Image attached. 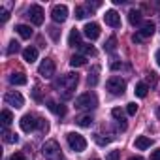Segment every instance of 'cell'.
<instances>
[{
	"label": "cell",
	"instance_id": "cell-28",
	"mask_svg": "<svg viewBox=\"0 0 160 160\" xmlns=\"http://www.w3.org/2000/svg\"><path fill=\"white\" fill-rule=\"evenodd\" d=\"M21 51V45H19V42H10V45H8V49H6V53L8 55H13V53H19Z\"/></svg>",
	"mask_w": 160,
	"mask_h": 160
},
{
	"label": "cell",
	"instance_id": "cell-1",
	"mask_svg": "<svg viewBox=\"0 0 160 160\" xmlns=\"http://www.w3.org/2000/svg\"><path fill=\"white\" fill-rule=\"evenodd\" d=\"M79 77L77 73H64L55 81V89L58 91V94L62 96V100H70L72 98V91L77 87Z\"/></svg>",
	"mask_w": 160,
	"mask_h": 160
},
{
	"label": "cell",
	"instance_id": "cell-15",
	"mask_svg": "<svg viewBox=\"0 0 160 160\" xmlns=\"http://www.w3.org/2000/svg\"><path fill=\"white\" fill-rule=\"evenodd\" d=\"M139 34H141V38H149V36H152V34H154V23H152V21H143Z\"/></svg>",
	"mask_w": 160,
	"mask_h": 160
},
{
	"label": "cell",
	"instance_id": "cell-12",
	"mask_svg": "<svg viewBox=\"0 0 160 160\" xmlns=\"http://www.w3.org/2000/svg\"><path fill=\"white\" fill-rule=\"evenodd\" d=\"M83 34L89 38V40H96L100 36V25L98 23H87L85 28H83Z\"/></svg>",
	"mask_w": 160,
	"mask_h": 160
},
{
	"label": "cell",
	"instance_id": "cell-2",
	"mask_svg": "<svg viewBox=\"0 0 160 160\" xmlns=\"http://www.w3.org/2000/svg\"><path fill=\"white\" fill-rule=\"evenodd\" d=\"M42 154L47 158V160H62V152H60V145L57 139H49L43 143L42 147Z\"/></svg>",
	"mask_w": 160,
	"mask_h": 160
},
{
	"label": "cell",
	"instance_id": "cell-37",
	"mask_svg": "<svg viewBox=\"0 0 160 160\" xmlns=\"http://www.w3.org/2000/svg\"><path fill=\"white\" fill-rule=\"evenodd\" d=\"M38 128H40L42 132H47V130H49V124H47L43 119H40V122H38Z\"/></svg>",
	"mask_w": 160,
	"mask_h": 160
},
{
	"label": "cell",
	"instance_id": "cell-4",
	"mask_svg": "<svg viewBox=\"0 0 160 160\" xmlns=\"http://www.w3.org/2000/svg\"><path fill=\"white\" fill-rule=\"evenodd\" d=\"M66 141H68L70 149H72V151H75V152H83V151L87 149V139H85L81 134L70 132V134L66 136Z\"/></svg>",
	"mask_w": 160,
	"mask_h": 160
},
{
	"label": "cell",
	"instance_id": "cell-10",
	"mask_svg": "<svg viewBox=\"0 0 160 160\" xmlns=\"http://www.w3.org/2000/svg\"><path fill=\"white\" fill-rule=\"evenodd\" d=\"M51 19H53L55 23H64V21L68 19V8H66L64 4L55 6V8L51 10Z\"/></svg>",
	"mask_w": 160,
	"mask_h": 160
},
{
	"label": "cell",
	"instance_id": "cell-18",
	"mask_svg": "<svg viewBox=\"0 0 160 160\" xmlns=\"http://www.w3.org/2000/svg\"><path fill=\"white\" fill-rule=\"evenodd\" d=\"M47 108H49V111H53V113H55V115H58V117H64V115H66V108H64L62 104L47 102Z\"/></svg>",
	"mask_w": 160,
	"mask_h": 160
},
{
	"label": "cell",
	"instance_id": "cell-42",
	"mask_svg": "<svg viewBox=\"0 0 160 160\" xmlns=\"http://www.w3.org/2000/svg\"><path fill=\"white\" fill-rule=\"evenodd\" d=\"M156 62H158V66H160V49L156 51Z\"/></svg>",
	"mask_w": 160,
	"mask_h": 160
},
{
	"label": "cell",
	"instance_id": "cell-26",
	"mask_svg": "<svg viewBox=\"0 0 160 160\" xmlns=\"http://www.w3.org/2000/svg\"><path fill=\"white\" fill-rule=\"evenodd\" d=\"M104 49H106L108 53H115V51H117V38H115V36H111V38H108V42H106V45H104Z\"/></svg>",
	"mask_w": 160,
	"mask_h": 160
},
{
	"label": "cell",
	"instance_id": "cell-9",
	"mask_svg": "<svg viewBox=\"0 0 160 160\" xmlns=\"http://www.w3.org/2000/svg\"><path fill=\"white\" fill-rule=\"evenodd\" d=\"M38 122H40V119H36L32 113H27V115H23V117H21L19 126H21V130H23V132H32V130H36V128H38Z\"/></svg>",
	"mask_w": 160,
	"mask_h": 160
},
{
	"label": "cell",
	"instance_id": "cell-3",
	"mask_svg": "<svg viewBox=\"0 0 160 160\" xmlns=\"http://www.w3.org/2000/svg\"><path fill=\"white\" fill-rule=\"evenodd\" d=\"M98 106V98L92 92H83L81 96L75 98V108L77 109H94Z\"/></svg>",
	"mask_w": 160,
	"mask_h": 160
},
{
	"label": "cell",
	"instance_id": "cell-7",
	"mask_svg": "<svg viewBox=\"0 0 160 160\" xmlns=\"http://www.w3.org/2000/svg\"><path fill=\"white\" fill-rule=\"evenodd\" d=\"M55 62L51 60V58H43L42 60V64L38 66V73L43 77V79H51L53 75H55Z\"/></svg>",
	"mask_w": 160,
	"mask_h": 160
},
{
	"label": "cell",
	"instance_id": "cell-21",
	"mask_svg": "<svg viewBox=\"0 0 160 160\" xmlns=\"http://www.w3.org/2000/svg\"><path fill=\"white\" fill-rule=\"evenodd\" d=\"M10 83L12 85H27V75L25 73H12L10 75Z\"/></svg>",
	"mask_w": 160,
	"mask_h": 160
},
{
	"label": "cell",
	"instance_id": "cell-38",
	"mask_svg": "<svg viewBox=\"0 0 160 160\" xmlns=\"http://www.w3.org/2000/svg\"><path fill=\"white\" fill-rule=\"evenodd\" d=\"M10 160H27V156H25L23 152H13V154L10 156Z\"/></svg>",
	"mask_w": 160,
	"mask_h": 160
},
{
	"label": "cell",
	"instance_id": "cell-17",
	"mask_svg": "<svg viewBox=\"0 0 160 160\" xmlns=\"http://www.w3.org/2000/svg\"><path fill=\"white\" fill-rule=\"evenodd\" d=\"M98 73H100V66H92V70L89 72V77H87V83L91 87H96L98 85Z\"/></svg>",
	"mask_w": 160,
	"mask_h": 160
},
{
	"label": "cell",
	"instance_id": "cell-30",
	"mask_svg": "<svg viewBox=\"0 0 160 160\" xmlns=\"http://www.w3.org/2000/svg\"><path fill=\"white\" fill-rule=\"evenodd\" d=\"M4 141H6V143H17L19 138H17V134H12V132L4 130Z\"/></svg>",
	"mask_w": 160,
	"mask_h": 160
},
{
	"label": "cell",
	"instance_id": "cell-27",
	"mask_svg": "<svg viewBox=\"0 0 160 160\" xmlns=\"http://www.w3.org/2000/svg\"><path fill=\"white\" fill-rule=\"evenodd\" d=\"M81 53H83V57H96V49L92 47V45H81Z\"/></svg>",
	"mask_w": 160,
	"mask_h": 160
},
{
	"label": "cell",
	"instance_id": "cell-14",
	"mask_svg": "<svg viewBox=\"0 0 160 160\" xmlns=\"http://www.w3.org/2000/svg\"><path fill=\"white\" fill-rule=\"evenodd\" d=\"M23 58H25V62H28V64H32V62H36L38 60V49L36 47H27V49H23Z\"/></svg>",
	"mask_w": 160,
	"mask_h": 160
},
{
	"label": "cell",
	"instance_id": "cell-19",
	"mask_svg": "<svg viewBox=\"0 0 160 160\" xmlns=\"http://www.w3.org/2000/svg\"><path fill=\"white\" fill-rule=\"evenodd\" d=\"M128 21H130V25H143V21H141V12L139 10H130L128 12Z\"/></svg>",
	"mask_w": 160,
	"mask_h": 160
},
{
	"label": "cell",
	"instance_id": "cell-25",
	"mask_svg": "<svg viewBox=\"0 0 160 160\" xmlns=\"http://www.w3.org/2000/svg\"><path fill=\"white\" fill-rule=\"evenodd\" d=\"M92 122H94V119H92L91 115H81V117L77 119V124H79V126H83V128L92 126Z\"/></svg>",
	"mask_w": 160,
	"mask_h": 160
},
{
	"label": "cell",
	"instance_id": "cell-31",
	"mask_svg": "<svg viewBox=\"0 0 160 160\" xmlns=\"http://www.w3.org/2000/svg\"><path fill=\"white\" fill-rule=\"evenodd\" d=\"M87 15H89V12H87L85 6H77V8H75V17H77V19H85Z\"/></svg>",
	"mask_w": 160,
	"mask_h": 160
},
{
	"label": "cell",
	"instance_id": "cell-32",
	"mask_svg": "<svg viewBox=\"0 0 160 160\" xmlns=\"http://www.w3.org/2000/svg\"><path fill=\"white\" fill-rule=\"evenodd\" d=\"M94 139H96V143H98V145H108V143L111 141V138H102V134H96V136H94Z\"/></svg>",
	"mask_w": 160,
	"mask_h": 160
},
{
	"label": "cell",
	"instance_id": "cell-8",
	"mask_svg": "<svg viewBox=\"0 0 160 160\" xmlns=\"http://www.w3.org/2000/svg\"><path fill=\"white\" fill-rule=\"evenodd\" d=\"M4 102H6L8 106L15 108V109H19V108H23V106H25V98H23V94H21V92H17V91H10V92H6Z\"/></svg>",
	"mask_w": 160,
	"mask_h": 160
},
{
	"label": "cell",
	"instance_id": "cell-40",
	"mask_svg": "<svg viewBox=\"0 0 160 160\" xmlns=\"http://www.w3.org/2000/svg\"><path fill=\"white\" fill-rule=\"evenodd\" d=\"M132 42H134V43H139V42H143L141 34H139V32H138V34H134V36H132Z\"/></svg>",
	"mask_w": 160,
	"mask_h": 160
},
{
	"label": "cell",
	"instance_id": "cell-5",
	"mask_svg": "<svg viewBox=\"0 0 160 160\" xmlns=\"http://www.w3.org/2000/svg\"><path fill=\"white\" fill-rule=\"evenodd\" d=\"M106 87H108V91H109L111 94L119 96V94H124V91H126V81H124V79H121V77H117V75H113V77L108 79Z\"/></svg>",
	"mask_w": 160,
	"mask_h": 160
},
{
	"label": "cell",
	"instance_id": "cell-33",
	"mask_svg": "<svg viewBox=\"0 0 160 160\" xmlns=\"http://www.w3.org/2000/svg\"><path fill=\"white\" fill-rule=\"evenodd\" d=\"M126 113H128V115H136V113H138V104L130 102V104L126 106Z\"/></svg>",
	"mask_w": 160,
	"mask_h": 160
},
{
	"label": "cell",
	"instance_id": "cell-24",
	"mask_svg": "<svg viewBox=\"0 0 160 160\" xmlns=\"http://www.w3.org/2000/svg\"><path fill=\"white\" fill-rule=\"evenodd\" d=\"M134 92H136V96H138V98H145V96H147V92H149V85H147V83H138Z\"/></svg>",
	"mask_w": 160,
	"mask_h": 160
},
{
	"label": "cell",
	"instance_id": "cell-6",
	"mask_svg": "<svg viewBox=\"0 0 160 160\" xmlns=\"http://www.w3.org/2000/svg\"><path fill=\"white\" fill-rule=\"evenodd\" d=\"M27 17H28V19L32 21V25H36V27L43 25V8L38 6V4H32V6L27 10Z\"/></svg>",
	"mask_w": 160,
	"mask_h": 160
},
{
	"label": "cell",
	"instance_id": "cell-34",
	"mask_svg": "<svg viewBox=\"0 0 160 160\" xmlns=\"http://www.w3.org/2000/svg\"><path fill=\"white\" fill-rule=\"evenodd\" d=\"M121 158V152L119 151H109V154L106 156V160H119Z\"/></svg>",
	"mask_w": 160,
	"mask_h": 160
},
{
	"label": "cell",
	"instance_id": "cell-20",
	"mask_svg": "<svg viewBox=\"0 0 160 160\" xmlns=\"http://www.w3.org/2000/svg\"><path fill=\"white\" fill-rule=\"evenodd\" d=\"M15 30H17V34H19L23 40L32 38V28H30L28 25H17V27H15Z\"/></svg>",
	"mask_w": 160,
	"mask_h": 160
},
{
	"label": "cell",
	"instance_id": "cell-29",
	"mask_svg": "<svg viewBox=\"0 0 160 160\" xmlns=\"http://www.w3.org/2000/svg\"><path fill=\"white\" fill-rule=\"evenodd\" d=\"M111 115H113V119H115L117 122H124V111H122V109L115 108V109H111Z\"/></svg>",
	"mask_w": 160,
	"mask_h": 160
},
{
	"label": "cell",
	"instance_id": "cell-41",
	"mask_svg": "<svg viewBox=\"0 0 160 160\" xmlns=\"http://www.w3.org/2000/svg\"><path fill=\"white\" fill-rule=\"evenodd\" d=\"M121 66H122V64H121V62H117V60H115V62H111V70H119Z\"/></svg>",
	"mask_w": 160,
	"mask_h": 160
},
{
	"label": "cell",
	"instance_id": "cell-43",
	"mask_svg": "<svg viewBox=\"0 0 160 160\" xmlns=\"http://www.w3.org/2000/svg\"><path fill=\"white\" fill-rule=\"evenodd\" d=\"M156 117H158V119H160V106H158V108H156Z\"/></svg>",
	"mask_w": 160,
	"mask_h": 160
},
{
	"label": "cell",
	"instance_id": "cell-36",
	"mask_svg": "<svg viewBox=\"0 0 160 160\" xmlns=\"http://www.w3.org/2000/svg\"><path fill=\"white\" fill-rule=\"evenodd\" d=\"M0 15H2V17H0V23H6V21L10 19V12H8V10H4V8L0 10Z\"/></svg>",
	"mask_w": 160,
	"mask_h": 160
},
{
	"label": "cell",
	"instance_id": "cell-23",
	"mask_svg": "<svg viewBox=\"0 0 160 160\" xmlns=\"http://www.w3.org/2000/svg\"><path fill=\"white\" fill-rule=\"evenodd\" d=\"M0 119H2L4 128H6V126H10V124L13 122V115H12V111H10V109H2V113H0Z\"/></svg>",
	"mask_w": 160,
	"mask_h": 160
},
{
	"label": "cell",
	"instance_id": "cell-39",
	"mask_svg": "<svg viewBox=\"0 0 160 160\" xmlns=\"http://www.w3.org/2000/svg\"><path fill=\"white\" fill-rule=\"evenodd\" d=\"M151 160H160V147H158L156 151L151 152Z\"/></svg>",
	"mask_w": 160,
	"mask_h": 160
},
{
	"label": "cell",
	"instance_id": "cell-13",
	"mask_svg": "<svg viewBox=\"0 0 160 160\" xmlns=\"http://www.w3.org/2000/svg\"><path fill=\"white\" fill-rule=\"evenodd\" d=\"M68 45L70 47H81V32H79L77 28H72L70 30V36H68Z\"/></svg>",
	"mask_w": 160,
	"mask_h": 160
},
{
	"label": "cell",
	"instance_id": "cell-22",
	"mask_svg": "<svg viewBox=\"0 0 160 160\" xmlns=\"http://www.w3.org/2000/svg\"><path fill=\"white\" fill-rule=\"evenodd\" d=\"M85 57L83 55H73L72 58H70V66L72 68H81V66H85Z\"/></svg>",
	"mask_w": 160,
	"mask_h": 160
},
{
	"label": "cell",
	"instance_id": "cell-45",
	"mask_svg": "<svg viewBox=\"0 0 160 160\" xmlns=\"http://www.w3.org/2000/svg\"><path fill=\"white\" fill-rule=\"evenodd\" d=\"M92 160H98V158H92Z\"/></svg>",
	"mask_w": 160,
	"mask_h": 160
},
{
	"label": "cell",
	"instance_id": "cell-16",
	"mask_svg": "<svg viewBox=\"0 0 160 160\" xmlns=\"http://www.w3.org/2000/svg\"><path fill=\"white\" fill-rule=\"evenodd\" d=\"M136 149H139V151H145V149H149L151 145H152V139L151 138H147V136H139V138H136Z\"/></svg>",
	"mask_w": 160,
	"mask_h": 160
},
{
	"label": "cell",
	"instance_id": "cell-35",
	"mask_svg": "<svg viewBox=\"0 0 160 160\" xmlns=\"http://www.w3.org/2000/svg\"><path fill=\"white\" fill-rule=\"evenodd\" d=\"M156 79H158V77H156V73H154V72H149V73H147V83L156 85Z\"/></svg>",
	"mask_w": 160,
	"mask_h": 160
},
{
	"label": "cell",
	"instance_id": "cell-44",
	"mask_svg": "<svg viewBox=\"0 0 160 160\" xmlns=\"http://www.w3.org/2000/svg\"><path fill=\"white\" fill-rule=\"evenodd\" d=\"M130 160H143V158H141V156H132Z\"/></svg>",
	"mask_w": 160,
	"mask_h": 160
},
{
	"label": "cell",
	"instance_id": "cell-11",
	"mask_svg": "<svg viewBox=\"0 0 160 160\" xmlns=\"http://www.w3.org/2000/svg\"><path fill=\"white\" fill-rule=\"evenodd\" d=\"M104 21H106V25H109L113 28H119L121 27V15L115 10H108L106 15H104Z\"/></svg>",
	"mask_w": 160,
	"mask_h": 160
}]
</instances>
